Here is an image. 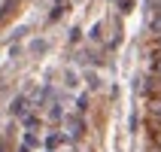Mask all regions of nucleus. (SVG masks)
<instances>
[]
</instances>
